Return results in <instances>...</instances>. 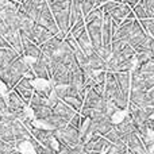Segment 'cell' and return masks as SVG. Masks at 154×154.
Segmentation results:
<instances>
[{
	"label": "cell",
	"instance_id": "obj_10",
	"mask_svg": "<svg viewBox=\"0 0 154 154\" xmlns=\"http://www.w3.org/2000/svg\"><path fill=\"white\" fill-rule=\"evenodd\" d=\"M62 42H64V39H62V38H60V37H57V35H54L51 39H49L48 42H45L43 45H41L42 53L45 54V56H48V57L54 56V54H56L57 51L61 49Z\"/></svg>",
	"mask_w": 154,
	"mask_h": 154
},
{
	"label": "cell",
	"instance_id": "obj_31",
	"mask_svg": "<svg viewBox=\"0 0 154 154\" xmlns=\"http://www.w3.org/2000/svg\"><path fill=\"white\" fill-rule=\"evenodd\" d=\"M146 126H147V128H149V130L154 131V118H149V119H147Z\"/></svg>",
	"mask_w": 154,
	"mask_h": 154
},
{
	"label": "cell",
	"instance_id": "obj_27",
	"mask_svg": "<svg viewBox=\"0 0 154 154\" xmlns=\"http://www.w3.org/2000/svg\"><path fill=\"white\" fill-rule=\"evenodd\" d=\"M139 23L146 30V32H149L152 37H154V19H142V20H139Z\"/></svg>",
	"mask_w": 154,
	"mask_h": 154
},
{
	"label": "cell",
	"instance_id": "obj_20",
	"mask_svg": "<svg viewBox=\"0 0 154 154\" xmlns=\"http://www.w3.org/2000/svg\"><path fill=\"white\" fill-rule=\"evenodd\" d=\"M0 138L5 142H16L15 135L12 133V128H11V125L0 123Z\"/></svg>",
	"mask_w": 154,
	"mask_h": 154
},
{
	"label": "cell",
	"instance_id": "obj_21",
	"mask_svg": "<svg viewBox=\"0 0 154 154\" xmlns=\"http://www.w3.org/2000/svg\"><path fill=\"white\" fill-rule=\"evenodd\" d=\"M62 101L68 104L69 107H72L76 112H80L84 106V97L82 96H69V97L62 99Z\"/></svg>",
	"mask_w": 154,
	"mask_h": 154
},
{
	"label": "cell",
	"instance_id": "obj_32",
	"mask_svg": "<svg viewBox=\"0 0 154 154\" xmlns=\"http://www.w3.org/2000/svg\"><path fill=\"white\" fill-rule=\"evenodd\" d=\"M84 154H100L99 152H93V150H85Z\"/></svg>",
	"mask_w": 154,
	"mask_h": 154
},
{
	"label": "cell",
	"instance_id": "obj_13",
	"mask_svg": "<svg viewBox=\"0 0 154 154\" xmlns=\"http://www.w3.org/2000/svg\"><path fill=\"white\" fill-rule=\"evenodd\" d=\"M11 128H12V133L15 135V139L16 142H20V141H26V139L30 138V130L23 125L22 122L19 120H14L11 123Z\"/></svg>",
	"mask_w": 154,
	"mask_h": 154
},
{
	"label": "cell",
	"instance_id": "obj_12",
	"mask_svg": "<svg viewBox=\"0 0 154 154\" xmlns=\"http://www.w3.org/2000/svg\"><path fill=\"white\" fill-rule=\"evenodd\" d=\"M53 37L54 35L51 34L49 30H46L45 27H42V26H39V24L35 23L34 35H32V42L34 43H37L38 46H41V45H43L45 42H48L49 39H51Z\"/></svg>",
	"mask_w": 154,
	"mask_h": 154
},
{
	"label": "cell",
	"instance_id": "obj_23",
	"mask_svg": "<svg viewBox=\"0 0 154 154\" xmlns=\"http://www.w3.org/2000/svg\"><path fill=\"white\" fill-rule=\"evenodd\" d=\"M14 91H15V92H18V95L23 99L24 103L30 104V101H31V99H32V95H34V91L29 89V88H24V87H22V85H19V84L14 88Z\"/></svg>",
	"mask_w": 154,
	"mask_h": 154
},
{
	"label": "cell",
	"instance_id": "obj_6",
	"mask_svg": "<svg viewBox=\"0 0 154 154\" xmlns=\"http://www.w3.org/2000/svg\"><path fill=\"white\" fill-rule=\"evenodd\" d=\"M50 64L51 60L50 57L45 56L42 53V56L37 60H32L31 61V68L35 73V77L41 80H46V81H50L51 80V69H50Z\"/></svg>",
	"mask_w": 154,
	"mask_h": 154
},
{
	"label": "cell",
	"instance_id": "obj_8",
	"mask_svg": "<svg viewBox=\"0 0 154 154\" xmlns=\"http://www.w3.org/2000/svg\"><path fill=\"white\" fill-rule=\"evenodd\" d=\"M22 45H23V56L26 57V58L37 60L42 56V49H41V46H38L37 43H34L32 41L22 37Z\"/></svg>",
	"mask_w": 154,
	"mask_h": 154
},
{
	"label": "cell",
	"instance_id": "obj_11",
	"mask_svg": "<svg viewBox=\"0 0 154 154\" xmlns=\"http://www.w3.org/2000/svg\"><path fill=\"white\" fill-rule=\"evenodd\" d=\"M130 103L137 107L150 106V95L146 91H130Z\"/></svg>",
	"mask_w": 154,
	"mask_h": 154
},
{
	"label": "cell",
	"instance_id": "obj_19",
	"mask_svg": "<svg viewBox=\"0 0 154 154\" xmlns=\"http://www.w3.org/2000/svg\"><path fill=\"white\" fill-rule=\"evenodd\" d=\"M31 108H32V111H34L35 119L45 120V119H48L50 115H53V109L48 106H35V107H31Z\"/></svg>",
	"mask_w": 154,
	"mask_h": 154
},
{
	"label": "cell",
	"instance_id": "obj_26",
	"mask_svg": "<svg viewBox=\"0 0 154 154\" xmlns=\"http://www.w3.org/2000/svg\"><path fill=\"white\" fill-rule=\"evenodd\" d=\"M141 3L147 12V18L154 19V0H141Z\"/></svg>",
	"mask_w": 154,
	"mask_h": 154
},
{
	"label": "cell",
	"instance_id": "obj_25",
	"mask_svg": "<svg viewBox=\"0 0 154 154\" xmlns=\"http://www.w3.org/2000/svg\"><path fill=\"white\" fill-rule=\"evenodd\" d=\"M127 114H128V111H127V109H118V111L115 112V114L111 116V122L114 123V126L119 125L120 122H123V120L126 119V116H127Z\"/></svg>",
	"mask_w": 154,
	"mask_h": 154
},
{
	"label": "cell",
	"instance_id": "obj_29",
	"mask_svg": "<svg viewBox=\"0 0 154 154\" xmlns=\"http://www.w3.org/2000/svg\"><path fill=\"white\" fill-rule=\"evenodd\" d=\"M0 114L2 115L8 114V104H7V97L5 96H0Z\"/></svg>",
	"mask_w": 154,
	"mask_h": 154
},
{
	"label": "cell",
	"instance_id": "obj_30",
	"mask_svg": "<svg viewBox=\"0 0 154 154\" xmlns=\"http://www.w3.org/2000/svg\"><path fill=\"white\" fill-rule=\"evenodd\" d=\"M56 154H72V147H69V146H60V149L56 152Z\"/></svg>",
	"mask_w": 154,
	"mask_h": 154
},
{
	"label": "cell",
	"instance_id": "obj_17",
	"mask_svg": "<svg viewBox=\"0 0 154 154\" xmlns=\"http://www.w3.org/2000/svg\"><path fill=\"white\" fill-rule=\"evenodd\" d=\"M45 122H46V125H48V127L50 128V130H57V128L65 127V126L69 123L65 118L60 116V115H56V114L50 115L48 119H45Z\"/></svg>",
	"mask_w": 154,
	"mask_h": 154
},
{
	"label": "cell",
	"instance_id": "obj_3",
	"mask_svg": "<svg viewBox=\"0 0 154 154\" xmlns=\"http://www.w3.org/2000/svg\"><path fill=\"white\" fill-rule=\"evenodd\" d=\"M35 23L42 26V27H45V29L49 30L53 35H57V37L65 39V37L60 32V29L56 23V19H54V16H53V12H51L50 7H49V3H46V4L43 5L42 10L39 11L37 19H35Z\"/></svg>",
	"mask_w": 154,
	"mask_h": 154
},
{
	"label": "cell",
	"instance_id": "obj_4",
	"mask_svg": "<svg viewBox=\"0 0 154 154\" xmlns=\"http://www.w3.org/2000/svg\"><path fill=\"white\" fill-rule=\"evenodd\" d=\"M50 69H51L50 81L53 85H68L72 82V72H70L69 68H68L66 65H64L62 62L51 60Z\"/></svg>",
	"mask_w": 154,
	"mask_h": 154
},
{
	"label": "cell",
	"instance_id": "obj_15",
	"mask_svg": "<svg viewBox=\"0 0 154 154\" xmlns=\"http://www.w3.org/2000/svg\"><path fill=\"white\" fill-rule=\"evenodd\" d=\"M53 114L56 115H60V116L65 118V119L68 120V122H70V119H72L73 116L77 114V112L75 111V109L72 108V107H69L65 101L60 100L58 103H57V106L53 108Z\"/></svg>",
	"mask_w": 154,
	"mask_h": 154
},
{
	"label": "cell",
	"instance_id": "obj_7",
	"mask_svg": "<svg viewBox=\"0 0 154 154\" xmlns=\"http://www.w3.org/2000/svg\"><path fill=\"white\" fill-rule=\"evenodd\" d=\"M122 93L119 85L116 81V76L115 72H107L106 75V92H104V97L108 101H114L118 96Z\"/></svg>",
	"mask_w": 154,
	"mask_h": 154
},
{
	"label": "cell",
	"instance_id": "obj_9",
	"mask_svg": "<svg viewBox=\"0 0 154 154\" xmlns=\"http://www.w3.org/2000/svg\"><path fill=\"white\" fill-rule=\"evenodd\" d=\"M30 134L32 135V138L37 139L41 145L43 146H48L50 147L51 143V139L54 138V134L53 130H48V128H37V127H32L30 130Z\"/></svg>",
	"mask_w": 154,
	"mask_h": 154
},
{
	"label": "cell",
	"instance_id": "obj_5",
	"mask_svg": "<svg viewBox=\"0 0 154 154\" xmlns=\"http://www.w3.org/2000/svg\"><path fill=\"white\" fill-rule=\"evenodd\" d=\"M85 27H87V31H88V35H89L91 42H92L93 49H95L96 51H99L101 48H103V32H101L103 16H99V18L85 23Z\"/></svg>",
	"mask_w": 154,
	"mask_h": 154
},
{
	"label": "cell",
	"instance_id": "obj_2",
	"mask_svg": "<svg viewBox=\"0 0 154 154\" xmlns=\"http://www.w3.org/2000/svg\"><path fill=\"white\" fill-rule=\"evenodd\" d=\"M54 137L57 138V141L60 142L61 146H69V147H75L77 145L82 143L81 138H80L79 130L70 127L69 125H66L65 127L57 128V130H53Z\"/></svg>",
	"mask_w": 154,
	"mask_h": 154
},
{
	"label": "cell",
	"instance_id": "obj_34",
	"mask_svg": "<svg viewBox=\"0 0 154 154\" xmlns=\"http://www.w3.org/2000/svg\"><path fill=\"white\" fill-rule=\"evenodd\" d=\"M15 154H22V153H19V152H16V153H15Z\"/></svg>",
	"mask_w": 154,
	"mask_h": 154
},
{
	"label": "cell",
	"instance_id": "obj_14",
	"mask_svg": "<svg viewBox=\"0 0 154 154\" xmlns=\"http://www.w3.org/2000/svg\"><path fill=\"white\" fill-rule=\"evenodd\" d=\"M116 81L120 91L126 95H130L131 91V72H115Z\"/></svg>",
	"mask_w": 154,
	"mask_h": 154
},
{
	"label": "cell",
	"instance_id": "obj_24",
	"mask_svg": "<svg viewBox=\"0 0 154 154\" xmlns=\"http://www.w3.org/2000/svg\"><path fill=\"white\" fill-rule=\"evenodd\" d=\"M133 12H134V15H135V18L138 19V20H142V19H149V18H147L146 10H145L143 4H142L141 2L133 7Z\"/></svg>",
	"mask_w": 154,
	"mask_h": 154
},
{
	"label": "cell",
	"instance_id": "obj_16",
	"mask_svg": "<svg viewBox=\"0 0 154 154\" xmlns=\"http://www.w3.org/2000/svg\"><path fill=\"white\" fill-rule=\"evenodd\" d=\"M7 97V104H8V108L10 109H24V107L29 106V104L24 103V100L18 95V92L15 91H10V92L5 95Z\"/></svg>",
	"mask_w": 154,
	"mask_h": 154
},
{
	"label": "cell",
	"instance_id": "obj_33",
	"mask_svg": "<svg viewBox=\"0 0 154 154\" xmlns=\"http://www.w3.org/2000/svg\"><path fill=\"white\" fill-rule=\"evenodd\" d=\"M112 2H119V3H123V0H112Z\"/></svg>",
	"mask_w": 154,
	"mask_h": 154
},
{
	"label": "cell",
	"instance_id": "obj_1",
	"mask_svg": "<svg viewBox=\"0 0 154 154\" xmlns=\"http://www.w3.org/2000/svg\"><path fill=\"white\" fill-rule=\"evenodd\" d=\"M101 10H103L104 14H108V15L119 24L122 23V20L128 18V15L133 12V8L128 4H126V3H119V2H112V0H107V2L101 5Z\"/></svg>",
	"mask_w": 154,
	"mask_h": 154
},
{
	"label": "cell",
	"instance_id": "obj_22",
	"mask_svg": "<svg viewBox=\"0 0 154 154\" xmlns=\"http://www.w3.org/2000/svg\"><path fill=\"white\" fill-rule=\"evenodd\" d=\"M16 150L22 154H38L37 150H35V147H34V145L31 143L30 139L16 142Z\"/></svg>",
	"mask_w": 154,
	"mask_h": 154
},
{
	"label": "cell",
	"instance_id": "obj_18",
	"mask_svg": "<svg viewBox=\"0 0 154 154\" xmlns=\"http://www.w3.org/2000/svg\"><path fill=\"white\" fill-rule=\"evenodd\" d=\"M104 138L107 139V141H109L112 145H126L125 142V135H123L120 131H118L116 128H112L111 131H109L108 134H106L104 135Z\"/></svg>",
	"mask_w": 154,
	"mask_h": 154
},
{
	"label": "cell",
	"instance_id": "obj_28",
	"mask_svg": "<svg viewBox=\"0 0 154 154\" xmlns=\"http://www.w3.org/2000/svg\"><path fill=\"white\" fill-rule=\"evenodd\" d=\"M85 27V20L84 19H81V20H79V22H76L75 24H73L72 27H70V31H69V34L70 35H75L76 32H79L81 29H84Z\"/></svg>",
	"mask_w": 154,
	"mask_h": 154
}]
</instances>
